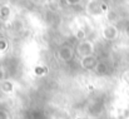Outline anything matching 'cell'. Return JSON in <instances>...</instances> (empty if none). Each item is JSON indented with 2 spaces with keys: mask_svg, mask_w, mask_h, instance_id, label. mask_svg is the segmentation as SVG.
<instances>
[{
  "mask_svg": "<svg viewBox=\"0 0 129 119\" xmlns=\"http://www.w3.org/2000/svg\"><path fill=\"white\" fill-rule=\"evenodd\" d=\"M80 1H82V0H67V3H68L69 5H78Z\"/></svg>",
  "mask_w": 129,
  "mask_h": 119,
  "instance_id": "cell-11",
  "label": "cell"
},
{
  "mask_svg": "<svg viewBox=\"0 0 129 119\" xmlns=\"http://www.w3.org/2000/svg\"><path fill=\"white\" fill-rule=\"evenodd\" d=\"M75 51L77 54L83 58V56H88V55H94V51H95V45L91 40H80L78 41L77 44V48H75Z\"/></svg>",
  "mask_w": 129,
  "mask_h": 119,
  "instance_id": "cell-1",
  "label": "cell"
},
{
  "mask_svg": "<svg viewBox=\"0 0 129 119\" xmlns=\"http://www.w3.org/2000/svg\"><path fill=\"white\" fill-rule=\"evenodd\" d=\"M74 37H75V39L78 40V41H80V40H85L86 39V32L84 29H78V30H75V34H74Z\"/></svg>",
  "mask_w": 129,
  "mask_h": 119,
  "instance_id": "cell-8",
  "label": "cell"
},
{
  "mask_svg": "<svg viewBox=\"0 0 129 119\" xmlns=\"http://www.w3.org/2000/svg\"><path fill=\"white\" fill-rule=\"evenodd\" d=\"M34 74L37 75V77H43L45 74H48V72H49V69H48V67L46 65H44V64H39V65H35L34 67Z\"/></svg>",
  "mask_w": 129,
  "mask_h": 119,
  "instance_id": "cell-7",
  "label": "cell"
},
{
  "mask_svg": "<svg viewBox=\"0 0 129 119\" xmlns=\"http://www.w3.org/2000/svg\"><path fill=\"white\" fill-rule=\"evenodd\" d=\"M96 63H98V59H96L95 55H88V56L80 58V67H82L84 70H88V72L94 70Z\"/></svg>",
  "mask_w": 129,
  "mask_h": 119,
  "instance_id": "cell-4",
  "label": "cell"
},
{
  "mask_svg": "<svg viewBox=\"0 0 129 119\" xmlns=\"http://www.w3.org/2000/svg\"><path fill=\"white\" fill-rule=\"evenodd\" d=\"M8 46H9L8 41L5 39H3V38H0V51H5L8 49Z\"/></svg>",
  "mask_w": 129,
  "mask_h": 119,
  "instance_id": "cell-10",
  "label": "cell"
},
{
  "mask_svg": "<svg viewBox=\"0 0 129 119\" xmlns=\"http://www.w3.org/2000/svg\"><path fill=\"white\" fill-rule=\"evenodd\" d=\"M0 90L4 94H13L14 93V83L9 79L0 80Z\"/></svg>",
  "mask_w": 129,
  "mask_h": 119,
  "instance_id": "cell-5",
  "label": "cell"
},
{
  "mask_svg": "<svg viewBox=\"0 0 129 119\" xmlns=\"http://www.w3.org/2000/svg\"><path fill=\"white\" fill-rule=\"evenodd\" d=\"M93 72L95 74H98V75H105V74L109 73V65L104 60H102V62L98 60V63H96V65H95V68H94Z\"/></svg>",
  "mask_w": 129,
  "mask_h": 119,
  "instance_id": "cell-6",
  "label": "cell"
},
{
  "mask_svg": "<svg viewBox=\"0 0 129 119\" xmlns=\"http://www.w3.org/2000/svg\"><path fill=\"white\" fill-rule=\"evenodd\" d=\"M74 56V49L68 46V45H64L61 48H59L58 50V58L60 62H64V63H68L73 59Z\"/></svg>",
  "mask_w": 129,
  "mask_h": 119,
  "instance_id": "cell-3",
  "label": "cell"
},
{
  "mask_svg": "<svg viewBox=\"0 0 129 119\" xmlns=\"http://www.w3.org/2000/svg\"><path fill=\"white\" fill-rule=\"evenodd\" d=\"M9 15H10L9 8H8V6H1V8H0V18L4 19V20H6V19L9 18Z\"/></svg>",
  "mask_w": 129,
  "mask_h": 119,
  "instance_id": "cell-9",
  "label": "cell"
},
{
  "mask_svg": "<svg viewBox=\"0 0 129 119\" xmlns=\"http://www.w3.org/2000/svg\"><path fill=\"white\" fill-rule=\"evenodd\" d=\"M102 37L108 41H113L118 38V28L114 24H108L102 30Z\"/></svg>",
  "mask_w": 129,
  "mask_h": 119,
  "instance_id": "cell-2",
  "label": "cell"
}]
</instances>
